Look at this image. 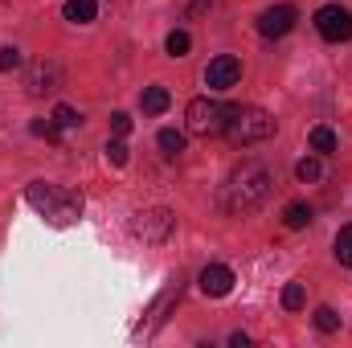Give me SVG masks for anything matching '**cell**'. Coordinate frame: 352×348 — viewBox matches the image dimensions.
Here are the masks:
<instances>
[{"label":"cell","mask_w":352,"mask_h":348,"mask_svg":"<svg viewBox=\"0 0 352 348\" xmlns=\"http://www.w3.org/2000/svg\"><path fill=\"white\" fill-rule=\"evenodd\" d=\"M270 193H274V173L266 168L263 160H242L230 173L226 188H221V205L230 213H254V209L266 205Z\"/></svg>","instance_id":"1"},{"label":"cell","mask_w":352,"mask_h":348,"mask_svg":"<svg viewBox=\"0 0 352 348\" xmlns=\"http://www.w3.org/2000/svg\"><path fill=\"white\" fill-rule=\"evenodd\" d=\"M25 201H29L41 217H50L54 226H70V221L82 217V193L58 188V184H45V180H33V184L25 188Z\"/></svg>","instance_id":"2"},{"label":"cell","mask_w":352,"mask_h":348,"mask_svg":"<svg viewBox=\"0 0 352 348\" xmlns=\"http://www.w3.org/2000/svg\"><path fill=\"white\" fill-rule=\"evenodd\" d=\"M226 135L230 144L246 148V144H263L274 135V115L263 107H230V119H226Z\"/></svg>","instance_id":"3"},{"label":"cell","mask_w":352,"mask_h":348,"mask_svg":"<svg viewBox=\"0 0 352 348\" xmlns=\"http://www.w3.org/2000/svg\"><path fill=\"white\" fill-rule=\"evenodd\" d=\"M184 119H188V131L201 135V140H209V135H226L230 107L217 102V98H192L188 111H184Z\"/></svg>","instance_id":"4"},{"label":"cell","mask_w":352,"mask_h":348,"mask_svg":"<svg viewBox=\"0 0 352 348\" xmlns=\"http://www.w3.org/2000/svg\"><path fill=\"white\" fill-rule=\"evenodd\" d=\"M316 29L324 41H349L352 37V12L344 4H324L316 12Z\"/></svg>","instance_id":"5"},{"label":"cell","mask_w":352,"mask_h":348,"mask_svg":"<svg viewBox=\"0 0 352 348\" xmlns=\"http://www.w3.org/2000/svg\"><path fill=\"white\" fill-rule=\"evenodd\" d=\"M173 226H176L173 209H148V213H140V217H135L131 234H135V238H144V242H168Z\"/></svg>","instance_id":"6"},{"label":"cell","mask_w":352,"mask_h":348,"mask_svg":"<svg viewBox=\"0 0 352 348\" xmlns=\"http://www.w3.org/2000/svg\"><path fill=\"white\" fill-rule=\"evenodd\" d=\"M62 87V66L58 62H33L29 66V74H25V90L33 94V98H41V94H54V90Z\"/></svg>","instance_id":"7"},{"label":"cell","mask_w":352,"mask_h":348,"mask_svg":"<svg viewBox=\"0 0 352 348\" xmlns=\"http://www.w3.org/2000/svg\"><path fill=\"white\" fill-rule=\"evenodd\" d=\"M238 78H242V62L230 58V54H221V58H213L205 66V87L209 90H230L238 87Z\"/></svg>","instance_id":"8"},{"label":"cell","mask_w":352,"mask_h":348,"mask_svg":"<svg viewBox=\"0 0 352 348\" xmlns=\"http://www.w3.org/2000/svg\"><path fill=\"white\" fill-rule=\"evenodd\" d=\"M295 8L291 4H274V8H266L263 17H258V33L263 37H283V33H291L295 29Z\"/></svg>","instance_id":"9"},{"label":"cell","mask_w":352,"mask_h":348,"mask_svg":"<svg viewBox=\"0 0 352 348\" xmlns=\"http://www.w3.org/2000/svg\"><path fill=\"white\" fill-rule=\"evenodd\" d=\"M201 291H205V295H213V299L230 295V291H234V270H230V266H221V262H209V266L201 270Z\"/></svg>","instance_id":"10"},{"label":"cell","mask_w":352,"mask_h":348,"mask_svg":"<svg viewBox=\"0 0 352 348\" xmlns=\"http://www.w3.org/2000/svg\"><path fill=\"white\" fill-rule=\"evenodd\" d=\"M283 226H287V230H307V226H311V205L291 201V205L283 209Z\"/></svg>","instance_id":"11"},{"label":"cell","mask_w":352,"mask_h":348,"mask_svg":"<svg viewBox=\"0 0 352 348\" xmlns=\"http://www.w3.org/2000/svg\"><path fill=\"white\" fill-rule=\"evenodd\" d=\"M168 102H173V98H168V90H164V87H148L144 94H140V107H144L148 115H164V111H168Z\"/></svg>","instance_id":"12"},{"label":"cell","mask_w":352,"mask_h":348,"mask_svg":"<svg viewBox=\"0 0 352 348\" xmlns=\"http://www.w3.org/2000/svg\"><path fill=\"white\" fill-rule=\"evenodd\" d=\"M307 144H311V152L316 156H328V152H336V131L332 127H311V135H307Z\"/></svg>","instance_id":"13"},{"label":"cell","mask_w":352,"mask_h":348,"mask_svg":"<svg viewBox=\"0 0 352 348\" xmlns=\"http://www.w3.org/2000/svg\"><path fill=\"white\" fill-rule=\"evenodd\" d=\"M94 12H98L94 0H66V21H74V25H90Z\"/></svg>","instance_id":"14"},{"label":"cell","mask_w":352,"mask_h":348,"mask_svg":"<svg viewBox=\"0 0 352 348\" xmlns=\"http://www.w3.org/2000/svg\"><path fill=\"white\" fill-rule=\"evenodd\" d=\"M295 176H299L303 184H320V180H324V160H320V156H303V160L295 164Z\"/></svg>","instance_id":"15"},{"label":"cell","mask_w":352,"mask_h":348,"mask_svg":"<svg viewBox=\"0 0 352 348\" xmlns=\"http://www.w3.org/2000/svg\"><path fill=\"white\" fill-rule=\"evenodd\" d=\"M303 303H307V291H303V283H287V287H283V307H287V312H299Z\"/></svg>","instance_id":"16"},{"label":"cell","mask_w":352,"mask_h":348,"mask_svg":"<svg viewBox=\"0 0 352 348\" xmlns=\"http://www.w3.org/2000/svg\"><path fill=\"white\" fill-rule=\"evenodd\" d=\"M188 45H192V41H188V33H184V29H173V33H168V41H164L168 58H184V54H188Z\"/></svg>","instance_id":"17"},{"label":"cell","mask_w":352,"mask_h":348,"mask_svg":"<svg viewBox=\"0 0 352 348\" xmlns=\"http://www.w3.org/2000/svg\"><path fill=\"white\" fill-rule=\"evenodd\" d=\"M156 140H160V148H164L168 156H180V152H184V135H180L176 127H164V131H160Z\"/></svg>","instance_id":"18"},{"label":"cell","mask_w":352,"mask_h":348,"mask_svg":"<svg viewBox=\"0 0 352 348\" xmlns=\"http://www.w3.org/2000/svg\"><path fill=\"white\" fill-rule=\"evenodd\" d=\"M54 123H58L62 131H70V127H78V123H82V115H78L74 107H54Z\"/></svg>","instance_id":"19"},{"label":"cell","mask_w":352,"mask_h":348,"mask_svg":"<svg viewBox=\"0 0 352 348\" xmlns=\"http://www.w3.org/2000/svg\"><path fill=\"white\" fill-rule=\"evenodd\" d=\"M336 259L344 262V266H352V226H344L336 234Z\"/></svg>","instance_id":"20"},{"label":"cell","mask_w":352,"mask_h":348,"mask_svg":"<svg viewBox=\"0 0 352 348\" xmlns=\"http://www.w3.org/2000/svg\"><path fill=\"white\" fill-rule=\"evenodd\" d=\"M29 131H33V135H45V140H62V127H58L54 119H33Z\"/></svg>","instance_id":"21"},{"label":"cell","mask_w":352,"mask_h":348,"mask_svg":"<svg viewBox=\"0 0 352 348\" xmlns=\"http://www.w3.org/2000/svg\"><path fill=\"white\" fill-rule=\"evenodd\" d=\"M316 328H320V332H336V328H340V316H336L332 307H320V312H316Z\"/></svg>","instance_id":"22"},{"label":"cell","mask_w":352,"mask_h":348,"mask_svg":"<svg viewBox=\"0 0 352 348\" xmlns=\"http://www.w3.org/2000/svg\"><path fill=\"white\" fill-rule=\"evenodd\" d=\"M21 62H25V58H21V50H16V45H4V50H0V70H4V74H8V70H16Z\"/></svg>","instance_id":"23"},{"label":"cell","mask_w":352,"mask_h":348,"mask_svg":"<svg viewBox=\"0 0 352 348\" xmlns=\"http://www.w3.org/2000/svg\"><path fill=\"white\" fill-rule=\"evenodd\" d=\"M107 160H111L115 168L127 164V144H123V140H111V144H107Z\"/></svg>","instance_id":"24"},{"label":"cell","mask_w":352,"mask_h":348,"mask_svg":"<svg viewBox=\"0 0 352 348\" xmlns=\"http://www.w3.org/2000/svg\"><path fill=\"white\" fill-rule=\"evenodd\" d=\"M111 131H115V135H127V131H131V115L115 111V115H111Z\"/></svg>","instance_id":"25"},{"label":"cell","mask_w":352,"mask_h":348,"mask_svg":"<svg viewBox=\"0 0 352 348\" xmlns=\"http://www.w3.org/2000/svg\"><path fill=\"white\" fill-rule=\"evenodd\" d=\"M230 345H234V348H250V336H246V332H238V336H230Z\"/></svg>","instance_id":"26"},{"label":"cell","mask_w":352,"mask_h":348,"mask_svg":"<svg viewBox=\"0 0 352 348\" xmlns=\"http://www.w3.org/2000/svg\"><path fill=\"white\" fill-rule=\"evenodd\" d=\"M209 4H217V0H192V8L201 12V8H209Z\"/></svg>","instance_id":"27"}]
</instances>
